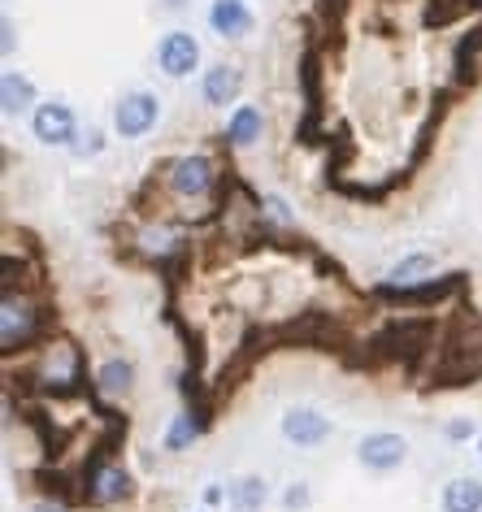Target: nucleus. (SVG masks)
<instances>
[{
	"mask_svg": "<svg viewBox=\"0 0 482 512\" xmlns=\"http://www.w3.org/2000/svg\"><path fill=\"white\" fill-rule=\"evenodd\" d=\"M96 382H100V391L105 395H126L131 391V382H135V365L131 361H105L100 365V374H96Z\"/></svg>",
	"mask_w": 482,
	"mask_h": 512,
	"instance_id": "nucleus-16",
	"label": "nucleus"
},
{
	"mask_svg": "<svg viewBox=\"0 0 482 512\" xmlns=\"http://www.w3.org/2000/svg\"><path fill=\"white\" fill-rule=\"evenodd\" d=\"M478 447H482V439H478Z\"/></svg>",
	"mask_w": 482,
	"mask_h": 512,
	"instance_id": "nucleus-24",
	"label": "nucleus"
},
{
	"mask_svg": "<svg viewBox=\"0 0 482 512\" xmlns=\"http://www.w3.org/2000/svg\"><path fill=\"white\" fill-rule=\"evenodd\" d=\"M209 27H213V35H222V40H244V35L257 27V18H252V9L244 0H213Z\"/></svg>",
	"mask_w": 482,
	"mask_h": 512,
	"instance_id": "nucleus-8",
	"label": "nucleus"
},
{
	"mask_svg": "<svg viewBox=\"0 0 482 512\" xmlns=\"http://www.w3.org/2000/svg\"><path fill=\"white\" fill-rule=\"evenodd\" d=\"M157 66L166 79H187L200 66V44L192 31H166L157 40Z\"/></svg>",
	"mask_w": 482,
	"mask_h": 512,
	"instance_id": "nucleus-3",
	"label": "nucleus"
},
{
	"mask_svg": "<svg viewBox=\"0 0 482 512\" xmlns=\"http://www.w3.org/2000/svg\"><path fill=\"white\" fill-rule=\"evenodd\" d=\"M5 53H14V22L5 18Z\"/></svg>",
	"mask_w": 482,
	"mask_h": 512,
	"instance_id": "nucleus-21",
	"label": "nucleus"
},
{
	"mask_svg": "<svg viewBox=\"0 0 482 512\" xmlns=\"http://www.w3.org/2000/svg\"><path fill=\"white\" fill-rule=\"evenodd\" d=\"M209 187H213V161L209 157H179L170 165V191L174 196H183V200H200V196H209Z\"/></svg>",
	"mask_w": 482,
	"mask_h": 512,
	"instance_id": "nucleus-5",
	"label": "nucleus"
},
{
	"mask_svg": "<svg viewBox=\"0 0 482 512\" xmlns=\"http://www.w3.org/2000/svg\"><path fill=\"white\" fill-rule=\"evenodd\" d=\"M443 434H448L452 443H461V439H469V434H474V421H469V417H456V421H448V426H443Z\"/></svg>",
	"mask_w": 482,
	"mask_h": 512,
	"instance_id": "nucleus-20",
	"label": "nucleus"
},
{
	"mask_svg": "<svg viewBox=\"0 0 482 512\" xmlns=\"http://www.w3.org/2000/svg\"><path fill=\"white\" fill-rule=\"evenodd\" d=\"M287 508H309V482H291L287 495H283Z\"/></svg>",
	"mask_w": 482,
	"mask_h": 512,
	"instance_id": "nucleus-19",
	"label": "nucleus"
},
{
	"mask_svg": "<svg viewBox=\"0 0 482 512\" xmlns=\"http://www.w3.org/2000/svg\"><path fill=\"white\" fill-rule=\"evenodd\" d=\"M31 131L48 148H70L74 139H79V122H74V109L66 100H44V105H35V113H31Z\"/></svg>",
	"mask_w": 482,
	"mask_h": 512,
	"instance_id": "nucleus-1",
	"label": "nucleus"
},
{
	"mask_svg": "<svg viewBox=\"0 0 482 512\" xmlns=\"http://www.w3.org/2000/svg\"><path fill=\"white\" fill-rule=\"evenodd\" d=\"M331 417H322L317 408H287L283 413V439L296 447H322L331 439Z\"/></svg>",
	"mask_w": 482,
	"mask_h": 512,
	"instance_id": "nucleus-6",
	"label": "nucleus"
},
{
	"mask_svg": "<svg viewBox=\"0 0 482 512\" xmlns=\"http://www.w3.org/2000/svg\"><path fill=\"white\" fill-rule=\"evenodd\" d=\"M35 512H66V508H57V504H35Z\"/></svg>",
	"mask_w": 482,
	"mask_h": 512,
	"instance_id": "nucleus-22",
	"label": "nucleus"
},
{
	"mask_svg": "<svg viewBox=\"0 0 482 512\" xmlns=\"http://www.w3.org/2000/svg\"><path fill=\"white\" fill-rule=\"evenodd\" d=\"M265 131V118L257 105H235L231 118H226V139H231L235 148H252Z\"/></svg>",
	"mask_w": 482,
	"mask_h": 512,
	"instance_id": "nucleus-12",
	"label": "nucleus"
},
{
	"mask_svg": "<svg viewBox=\"0 0 482 512\" xmlns=\"http://www.w3.org/2000/svg\"><path fill=\"white\" fill-rule=\"evenodd\" d=\"M31 105H35V83L27 74H18V70L0 74V109H5V118H18V113H27Z\"/></svg>",
	"mask_w": 482,
	"mask_h": 512,
	"instance_id": "nucleus-10",
	"label": "nucleus"
},
{
	"mask_svg": "<svg viewBox=\"0 0 482 512\" xmlns=\"http://www.w3.org/2000/svg\"><path fill=\"white\" fill-rule=\"evenodd\" d=\"M196 434H200V426L192 421V413H179V417H174V426H170V434H166V447H170V452H183Z\"/></svg>",
	"mask_w": 482,
	"mask_h": 512,
	"instance_id": "nucleus-17",
	"label": "nucleus"
},
{
	"mask_svg": "<svg viewBox=\"0 0 482 512\" xmlns=\"http://www.w3.org/2000/svg\"><path fill=\"white\" fill-rule=\"evenodd\" d=\"M166 9H183V0H166Z\"/></svg>",
	"mask_w": 482,
	"mask_h": 512,
	"instance_id": "nucleus-23",
	"label": "nucleus"
},
{
	"mask_svg": "<svg viewBox=\"0 0 482 512\" xmlns=\"http://www.w3.org/2000/svg\"><path fill=\"white\" fill-rule=\"evenodd\" d=\"M435 274V256L430 252H417V256H404V261L391 270V287H413V283H422V278Z\"/></svg>",
	"mask_w": 482,
	"mask_h": 512,
	"instance_id": "nucleus-15",
	"label": "nucleus"
},
{
	"mask_svg": "<svg viewBox=\"0 0 482 512\" xmlns=\"http://www.w3.org/2000/svg\"><path fill=\"white\" fill-rule=\"evenodd\" d=\"M226 499H231L235 512H257V508H265V499H270V486H265L261 473H244V478H235L226 486Z\"/></svg>",
	"mask_w": 482,
	"mask_h": 512,
	"instance_id": "nucleus-13",
	"label": "nucleus"
},
{
	"mask_svg": "<svg viewBox=\"0 0 482 512\" xmlns=\"http://www.w3.org/2000/svg\"><path fill=\"white\" fill-rule=\"evenodd\" d=\"M157 118H161V100L152 92H126L118 105H113V131L122 139L148 135L152 126H157Z\"/></svg>",
	"mask_w": 482,
	"mask_h": 512,
	"instance_id": "nucleus-2",
	"label": "nucleus"
},
{
	"mask_svg": "<svg viewBox=\"0 0 482 512\" xmlns=\"http://www.w3.org/2000/svg\"><path fill=\"white\" fill-rule=\"evenodd\" d=\"M443 512H482V482L478 478H452L443 486Z\"/></svg>",
	"mask_w": 482,
	"mask_h": 512,
	"instance_id": "nucleus-14",
	"label": "nucleus"
},
{
	"mask_svg": "<svg viewBox=\"0 0 482 512\" xmlns=\"http://www.w3.org/2000/svg\"><path fill=\"white\" fill-rule=\"evenodd\" d=\"M126 495H131V473L122 465L100 469L92 478V486H87V499H92V504H122Z\"/></svg>",
	"mask_w": 482,
	"mask_h": 512,
	"instance_id": "nucleus-11",
	"label": "nucleus"
},
{
	"mask_svg": "<svg viewBox=\"0 0 482 512\" xmlns=\"http://www.w3.org/2000/svg\"><path fill=\"white\" fill-rule=\"evenodd\" d=\"M239 92H244V74H239L235 66H209L205 79H200V100H205L209 109L235 105Z\"/></svg>",
	"mask_w": 482,
	"mask_h": 512,
	"instance_id": "nucleus-7",
	"label": "nucleus"
},
{
	"mask_svg": "<svg viewBox=\"0 0 482 512\" xmlns=\"http://www.w3.org/2000/svg\"><path fill=\"white\" fill-rule=\"evenodd\" d=\"M31 330H35V309L27 300L5 296V309H0V343H5V352L22 348L31 339Z\"/></svg>",
	"mask_w": 482,
	"mask_h": 512,
	"instance_id": "nucleus-9",
	"label": "nucleus"
},
{
	"mask_svg": "<svg viewBox=\"0 0 482 512\" xmlns=\"http://www.w3.org/2000/svg\"><path fill=\"white\" fill-rule=\"evenodd\" d=\"M83 139H87V144H74V157H96V152L105 148V135H100L96 126H87Z\"/></svg>",
	"mask_w": 482,
	"mask_h": 512,
	"instance_id": "nucleus-18",
	"label": "nucleus"
},
{
	"mask_svg": "<svg viewBox=\"0 0 482 512\" xmlns=\"http://www.w3.org/2000/svg\"><path fill=\"white\" fill-rule=\"evenodd\" d=\"M357 460L365 469H374V473H391V469H400L404 460H409V443H404L396 430H374V434H365V439L357 443Z\"/></svg>",
	"mask_w": 482,
	"mask_h": 512,
	"instance_id": "nucleus-4",
	"label": "nucleus"
}]
</instances>
